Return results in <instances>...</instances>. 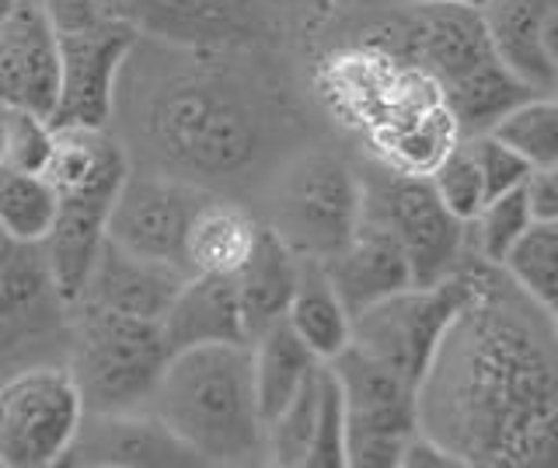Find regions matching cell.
<instances>
[{
    "mask_svg": "<svg viewBox=\"0 0 558 468\" xmlns=\"http://www.w3.org/2000/svg\"><path fill=\"white\" fill-rule=\"evenodd\" d=\"M322 269L342 298L349 319L360 315L363 308L391 298L398 290L415 287L409 259L401 252L398 238L391 235L388 224L366 211L356 224L353 238L336 255L322 259Z\"/></svg>",
    "mask_w": 558,
    "mask_h": 468,
    "instance_id": "15",
    "label": "cell"
},
{
    "mask_svg": "<svg viewBox=\"0 0 558 468\" xmlns=\"http://www.w3.org/2000/svg\"><path fill=\"white\" fill-rule=\"evenodd\" d=\"M49 151H52V123L49 119L32 116V112H8L4 151H0V158L17 165V168L43 171L49 161Z\"/></svg>",
    "mask_w": 558,
    "mask_h": 468,
    "instance_id": "36",
    "label": "cell"
},
{
    "mask_svg": "<svg viewBox=\"0 0 558 468\" xmlns=\"http://www.w3.org/2000/svg\"><path fill=\"white\" fill-rule=\"evenodd\" d=\"M363 217V179L336 154H307L279 185L269 228L301 259L336 255Z\"/></svg>",
    "mask_w": 558,
    "mask_h": 468,
    "instance_id": "9",
    "label": "cell"
},
{
    "mask_svg": "<svg viewBox=\"0 0 558 468\" xmlns=\"http://www.w3.org/2000/svg\"><path fill=\"white\" fill-rule=\"evenodd\" d=\"M555 95H558V92H555Z\"/></svg>",
    "mask_w": 558,
    "mask_h": 468,
    "instance_id": "44",
    "label": "cell"
},
{
    "mask_svg": "<svg viewBox=\"0 0 558 468\" xmlns=\"http://www.w3.org/2000/svg\"><path fill=\"white\" fill-rule=\"evenodd\" d=\"M112 200L92 196H60L57 217L43 241L49 284L63 304H74L84 290L87 273L95 266V255L105 241V220H109Z\"/></svg>",
    "mask_w": 558,
    "mask_h": 468,
    "instance_id": "18",
    "label": "cell"
},
{
    "mask_svg": "<svg viewBox=\"0 0 558 468\" xmlns=\"http://www.w3.org/2000/svg\"><path fill=\"white\" fill-rule=\"evenodd\" d=\"M558 406V328L502 266L471 263V293L418 385V430L471 465H513Z\"/></svg>",
    "mask_w": 558,
    "mask_h": 468,
    "instance_id": "1",
    "label": "cell"
},
{
    "mask_svg": "<svg viewBox=\"0 0 558 468\" xmlns=\"http://www.w3.org/2000/svg\"><path fill=\"white\" fill-rule=\"evenodd\" d=\"M74 311V350L70 371L84 395L87 412H133L150 406L168 363L161 325L122 311L70 304Z\"/></svg>",
    "mask_w": 558,
    "mask_h": 468,
    "instance_id": "5",
    "label": "cell"
},
{
    "mask_svg": "<svg viewBox=\"0 0 558 468\" xmlns=\"http://www.w3.org/2000/svg\"><path fill=\"white\" fill-rule=\"evenodd\" d=\"M157 325L168 353L209 343H248L231 276H189Z\"/></svg>",
    "mask_w": 558,
    "mask_h": 468,
    "instance_id": "17",
    "label": "cell"
},
{
    "mask_svg": "<svg viewBox=\"0 0 558 468\" xmlns=\"http://www.w3.org/2000/svg\"><path fill=\"white\" fill-rule=\"evenodd\" d=\"M471 224H475V235H478V259L488 266H502V259L510 255L520 235L534 224L527 185H517L510 193L485 200V206Z\"/></svg>",
    "mask_w": 558,
    "mask_h": 468,
    "instance_id": "32",
    "label": "cell"
},
{
    "mask_svg": "<svg viewBox=\"0 0 558 468\" xmlns=\"http://www.w3.org/2000/svg\"><path fill=\"white\" fill-rule=\"evenodd\" d=\"M17 8V0H0V25L11 19V11Z\"/></svg>",
    "mask_w": 558,
    "mask_h": 468,
    "instance_id": "41",
    "label": "cell"
},
{
    "mask_svg": "<svg viewBox=\"0 0 558 468\" xmlns=\"http://www.w3.org/2000/svg\"><path fill=\"white\" fill-rule=\"evenodd\" d=\"M398 468H464V461L436 437H429L426 430H415L405 447H401Z\"/></svg>",
    "mask_w": 558,
    "mask_h": 468,
    "instance_id": "38",
    "label": "cell"
},
{
    "mask_svg": "<svg viewBox=\"0 0 558 468\" xmlns=\"http://www.w3.org/2000/svg\"><path fill=\"white\" fill-rule=\"evenodd\" d=\"M262 224L231 200L206 196L203 206L189 220L185 231V273L189 276H238V269L248 263V255L258 241Z\"/></svg>",
    "mask_w": 558,
    "mask_h": 468,
    "instance_id": "21",
    "label": "cell"
},
{
    "mask_svg": "<svg viewBox=\"0 0 558 468\" xmlns=\"http://www.w3.org/2000/svg\"><path fill=\"white\" fill-rule=\"evenodd\" d=\"M325 363L345 403V465L398 468L401 447L418 430V388L353 343Z\"/></svg>",
    "mask_w": 558,
    "mask_h": 468,
    "instance_id": "7",
    "label": "cell"
},
{
    "mask_svg": "<svg viewBox=\"0 0 558 468\" xmlns=\"http://www.w3.org/2000/svg\"><path fill=\"white\" fill-rule=\"evenodd\" d=\"M464 141L478 161L488 200L499 196V193H510V189H517V185H527L534 168L523 161L510 144H502L493 133H475V136H464Z\"/></svg>",
    "mask_w": 558,
    "mask_h": 468,
    "instance_id": "35",
    "label": "cell"
},
{
    "mask_svg": "<svg viewBox=\"0 0 558 468\" xmlns=\"http://www.w3.org/2000/svg\"><path fill=\"white\" fill-rule=\"evenodd\" d=\"M287 325L318 360H331L353 339V319L318 259H301V280L287 308Z\"/></svg>",
    "mask_w": 558,
    "mask_h": 468,
    "instance_id": "24",
    "label": "cell"
},
{
    "mask_svg": "<svg viewBox=\"0 0 558 468\" xmlns=\"http://www.w3.org/2000/svg\"><path fill=\"white\" fill-rule=\"evenodd\" d=\"M84 395L70 368L35 363L17 371L0 385V465H60L84 423Z\"/></svg>",
    "mask_w": 558,
    "mask_h": 468,
    "instance_id": "8",
    "label": "cell"
},
{
    "mask_svg": "<svg viewBox=\"0 0 558 468\" xmlns=\"http://www.w3.org/2000/svg\"><path fill=\"white\" fill-rule=\"evenodd\" d=\"M555 0H485L482 19L496 57L527 84L534 95H555L558 81L541 53V22Z\"/></svg>",
    "mask_w": 558,
    "mask_h": 468,
    "instance_id": "22",
    "label": "cell"
},
{
    "mask_svg": "<svg viewBox=\"0 0 558 468\" xmlns=\"http://www.w3.org/2000/svg\"><path fill=\"white\" fill-rule=\"evenodd\" d=\"M363 211L391 228L409 259L415 287L440 284L464 266L468 224L447 211L426 176L384 168L380 179H363Z\"/></svg>",
    "mask_w": 558,
    "mask_h": 468,
    "instance_id": "10",
    "label": "cell"
},
{
    "mask_svg": "<svg viewBox=\"0 0 558 468\" xmlns=\"http://www.w3.org/2000/svg\"><path fill=\"white\" fill-rule=\"evenodd\" d=\"M426 179L433 185V193L440 196V203L458 220H464V224L475 220L478 211L485 206V200H488L485 179H482V171H478V161H475V154H471L464 136L444 154V161L436 165Z\"/></svg>",
    "mask_w": 558,
    "mask_h": 468,
    "instance_id": "33",
    "label": "cell"
},
{
    "mask_svg": "<svg viewBox=\"0 0 558 468\" xmlns=\"http://www.w3.org/2000/svg\"><path fill=\"white\" fill-rule=\"evenodd\" d=\"M366 136L384 168L401 171V176H429L444 161V154L461 141V130L440 98L388 116L374 130H366Z\"/></svg>",
    "mask_w": 558,
    "mask_h": 468,
    "instance_id": "20",
    "label": "cell"
},
{
    "mask_svg": "<svg viewBox=\"0 0 558 468\" xmlns=\"http://www.w3.org/2000/svg\"><path fill=\"white\" fill-rule=\"evenodd\" d=\"M502 269L537 304L558 311V220H534L502 259Z\"/></svg>",
    "mask_w": 558,
    "mask_h": 468,
    "instance_id": "30",
    "label": "cell"
},
{
    "mask_svg": "<svg viewBox=\"0 0 558 468\" xmlns=\"http://www.w3.org/2000/svg\"><path fill=\"white\" fill-rule=\"evenodd\" d=\"M541 53H545L548 71L558 81V0L551 4V11L545 14V22H541Z\"/></svg>",
    "mask_w": 558,
    "mask_h": 468,
    "instance_id": "40",
    "label": "cell"
},
{
    "mask_svg": "<svg viewBox=\"0 0 558 468\" xmlns=\"http://www.w3.org/2000/svg\"><path fill=\"white\" fill-rule=\"evenodd\" d=\"M322 363L301 385V392H296L290 403L266 423V461L283 465V468H304L311 433H314V412H318V371H322Z\"/></svg>",
    "mask_w": 558,
    "mask_h": 468,
    "instance_id": "31",
    "label": "cell"
},
{
    "mask_svg": "<svg viewBox=\"0 0 558 468\" xmlns=\"http://www.w3.org/2000/svg\"><path fill=\"white\" fill-rule=\"evenodd\" d=\"M318 363L322 360L296 339L287 319L269 325L266 333L252 339V377H255V403L262 412V423H269L301 392V385L314 374Z\"/></svg>",
    "mask_w": 558,
    "mask_h": 468,
    "instance_id": "25",
    "label": "cell"
},
{
    "mask_svg": "<svg viewBox=\"0 0 558 468\" xmlns=\"http://www.w3.org/2000/svg\"><path fill=\"white\" fill-rule=\"evenodd\" d=\"M453 4H471V8H482L485 0H453Z\"/></svg>",
    "mask_w": 558,
    "mask_h": 468,
    "instance_id": "43",
    "label": "cell"
},
{
    "mask_svg": "<svg viewBox=\"0 0 558 468\" xmlns=\"http://www.w3.org/2000/svg\"><path fill=\"white\" fill-rule=\"evenodd\" d=\"M4 123H8V109H0V151H4Z\"/></svg>",
    "mask_w": 558,
    "mask_h": 468,
    "instance_id": "42",
    "label": "cell"
},
{
    "mask_svg": "<svg viewBox=\"0 0 558 468\" xmlns=\"http://www.w3.org/2000/svg\"><path fill=\"white\" fill-rule=\"evenodd\" d=\"M304 468H345V403L336 371L322 363L318 371V412Z\"/></svg>",
    "mask_w": 558,
    "mask_h": 468,
    "instance_id": "34",
    "label": "cell"
},
{
    "mask_svg": "<svg viewBox=\"0 0 558 468\" xmlns=\"http://www.w3.org/2000/svg\"><path fill=\"white\" fill-rule=\"evenodd\" d=\"M440 95H444V106L450 109L461 136H475V133L493 130L506 112L520 106L523 98H531L534 92L496 57L485 67H478L475 74H468L461 81L447 84V88H440Z\"/></svg>",
    "mask_w": 558,
    "mask_h": 468,
    "instance_id": "26",
    "label": "cell"
},
{
    "mask_svg": "<svg viewBox=\"0 0 558 468\" xmlns=\"http://www.w3.org/2000/svg\"><path fill=\"white\" fill-rule=\"evenodd\" d=\"M185 280H189V273L182 266L126 252L122 245H116L112 238H105L77 301L122 311V315H133V319L161 322L168 304L174 301V293L182 290Z\"/></svg>",
    "mask_w": 558,
    "mask_h": 468,
    "instance_id": "14",
    "label": "cell"
},
{
    "mask_svg": "<svg viewBox=\"0 0 558 468\" xmlns=\"http://www.w3.org/2000/svg\"><path fill=\"white\" fill-rule=\"evenodd\" d=\"M60 101V46L43 0H17L0 25V109L52 119Z\"/></svg>",
    "mask_w": 558,
    "mask_h": 468,
    "instance_id": "12",
    "label": "cell"
},
{
    "mask_svg": "<svg viewBox=\"0 0 558 468\" xmlns=\"http://www.w3.org/2000/svg\"><path fill=\"white\" fill-rule=\"evenodd\" d=\"M150 409L199 465L266 461L252 343H209L171 353L150 395Z\"/></svg>",
    "mask_w": 558,
    "mask_h": 468,
    "instance_id": "2",
    "label": "cell"
},
{
    "mask_svg": "<svg viewBox=\"0 0 558 468\" xmlns=\"http://www.w3.org/2000/svg\"><path fill=\"white\" fill-rule=\"evenodd\" d=\"M43 176L60 196L116 200L130 176V154L105 127H52V151Z\"/></svg>",
    "mask_w": 558,
    "mask_h": 468,
    "instance_id": "16",
    "label": "cell"
},
{
    "mask_svg": "<svg viewBox=\"0 0 558 468\" xmlns=\"http://www.w3.org/2000/svg\"><path fill=\"white\" fill-rule=\"evenodd\" d=\"M52 293L43 245H32L0 228V322H11Z\"/></svg>",
    "mask_w": 558,
    "mask_h": 468,
    "instance_id": "28",
    "label": "cell"
},
{
    "mask_svg": "<svg viewBox=\"0 0 558 468\" xmlns=\"http://www.w3.org/2000/svg\"><path fill=\"white\" fill-rule=\"evenodd\" d=\"M165 171L189 182L238 179L262 151V119L234 77L192 67L161 81L140 119Z\"/></svg>",
    "mask_w": 558,
    "mask_h": 468,
    "instance_id": "3",
    "label": "cell"
},
{
    "mask_svg": "<svg viewBox=\"0 0 558 468\" xmlns=\"http://www.w3.org/2000/svg\"><path fill=\"white\" fill-rule=\"evenodd\" d=\"M206 196L209 193L203 185L171 176V171L130 168L105 220V238H112L126 252L185 269V231Z\"/></svg>",
    "mask_w": 558,
    "mask_h": 468,
    "instance_id": "11",
    "label": "cell"
},
{
    "mask_svg": "<svg viewBox=\"0 0 558 468\" xmlns=\"http://www.w3.org/2000/svg\"><path fill=\"white\" fill-rule=\"evenodd\" d=\"M502 144H510L531 168L558 161V95H531L506 112L493 130Z\"/></svg>",
    "mask_w": 558,
    "mask_h": 468,
    "instance_id": "29",
    "label": "cell"
},
{
    "mask_svg": "<svg viewBox=\"0 0 558 468\" xmlns=\"http://www.w3.org/2000/svg\"><path fill=\"white\" fill-rule=\"evenodd\" d=\"M66 465L92 468H182L199 458L150 412H84Z\"/></svg>",
    "mask_w": 558,
    "mask_h": 468,
    "instance_id": "13",
    "label": "cell"
},
{
    "mask_svg": "<svg viewBox=\"0 0 558 468\" xmlns=\"http://www.w3.org/2000/svg\"><path fill=\"white\" fill-rule=\"evenodd\" d=\"M60 46V101L52 127H105L116 81L140 28L119 0H43Z\"/></svg>",
    "mask_w": 558,
    "mask_h": 468,
    "instance_id": "4",
    "label": "cell"
},
{
    "mask_svg": "<svg viewBox=\"0 0 558 468\" xmlns=\"http://www.w3.org/2000/svg\"><path fill=\"white\" fill-rule=\"evenodd\" d=\"M119 8L157 36L220 43L252 25V0H119Z\"/></svg>",
    "mask_w": 558,
    "mask_h": 468,
    "instance_id": "23",
    "label": "cell"
},
{
    "mask_svg": "<svg viewBox=\"0 0 558 468\" xmlns=\"http://www.w3.org/2000/svg\"><path fill=\"white\" fill-rule=\"evenodd\" d=\"M471 293V263L429 287H405L353 315V346L401 374L409 385H423L447 325Z\"/></svg>",
    "mask_w": 558,
    "mask_h": 468,
    "instance_id": "6",
    "label": "cell"
},
{
    "mask_svg": "<svg viewBox=\"0 0 558 468\" xmlns=\"http://www.w3.org/2000/svg\"><path fill=\"white\" fill-rule=\"evenodd\" d=\"M296 280H301V255H296L272 228H262L248 263L234 276L248 343L266 333L269 325L287 319Z\"/></svg>",
    "mask_w": 558,
    "mask_h": 468,
    "instance_id": "19",
    "label": "cell"
},
{
    "mask_svg": "<svg viewBox=\"0 0 558 468\" xmlns=\"http://www.w3.org/2000/svg\"><path fill=\"white\" fill-rule=\"evenodd\" d=\"M517 468H558V406L523 433L513 455Z\"/></svg>",
    "mask_w": 558,
    "mask_h": 468,
    "instance_id": "37",
    "label": "cell"
},
{
    "mask_svg": "<svg viewBox=\"0 0 558 468\" xmlns=\"http://www.w3.org/2000/svg\"><path fill=\"white\" fill-rule=\"evenodd\" d=\"M52 217H57V189L43 171L17 168L0 158V228L32 245H43Z\"/></svg>",
    "mask_w": 558,
    "mask_h": 468,
    "instance_id": "27",
    "label": "cell"
},
{
    "mask_svg": "<svg viewBox=\"0 0 558 468\" xmlns=\"http://www.w3.org/2000/svg\"><path fill=\"white\" fill-rule=\"evenodd\" d=\"M527 200H531L534 220H558V161L531 171Z\"/></svg>",
    "mask_w": 558,
    "mask_h": 468,
    "instance_id": "39",
    "label": "cell"
}]
</instances>
